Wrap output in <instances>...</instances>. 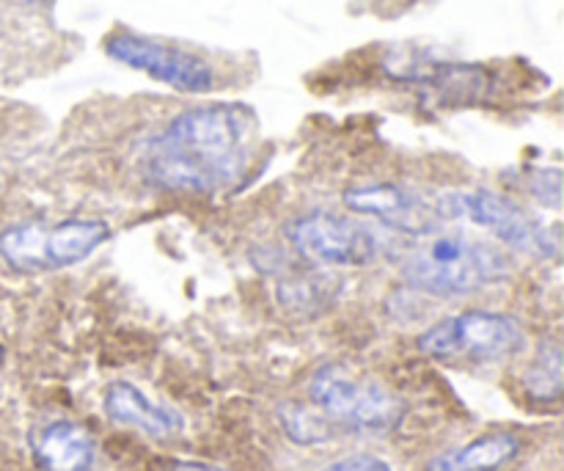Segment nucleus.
Returning a JSON list of instances; mask_svg holds the SVG:
<instances>
[{
    "label": "nucleus",
    "instance_id": "obj_1",
    "mask_svg": "<svg viewBox=\"0 0 564 471\" xmlns=\"http://www.w3.org/2000/svg\"><path fill=\"white\" fill-rule=\"evenodd\" d=\"M253 114L246 105L213 103L182 110L149 143L143 174L174 193H215L246 174Z\"/></svg>",
    "mask_w": 564,
    "mask_h": 471
},
{
    "label": "nucleus",
    "instance_id": "obj_2",
    "mask_svg": "<svg viewBox=\"0 0 564 471\" xmlns=\"http://www.w3.org/2000/svg\"><path fill=\"white\" fill-rule=\"evenodd\" d=\"M413 240L416 243L408 248L402 259V279L413 290L430 292V296H471L482 287L507 279L512 270L510 257L501 248L474 240L460 232L435 229Z\"/></svg>",
    "mask_w": 564,
    "mask_h": 471
},
{
    "label": "nucleus",
    "instance_id": "obj_3",
    "mask_svg": "<svg viewBox=\"0 0 564 471\" xmlns=\"http://www.w3.org/2000/svg\"><path fill=\"white\" fill-rule=\"evenodd\" d=\"M108 240L110 224L102 218L22 221L0 232V259L17 274H53L83 263Z\"/></svg>",
    "mask_w": 564,
    "mask_h": 471
},
{
    "label": "nucleus",
    "instance_id": "obj_4",
    "mask_svg": "<svg viewBox=\"0 0 564 471\" xmlns=\"http://www.w3.org/2000/svg\"><path fill=\"white\" fill-rule=\"evenodd\" d=\"M308 400L334 428L391 433L405 419V403L378 381L356 378L341 364H325L308 381Z\"/></svg>",
    "mask_w": 564,
    "mask_h": 471
},
{
    "label": "nucleus",
    "instance_id": "obj_5",
    "mask_svg": "<svg viewBox=\"0 0 564 471\" xmlns=\"http://www.w3.org/2000/svg\"><path fill=\"white\" fill-rule=\"evenodd\" d=\"M416 345L424 356L438 362L494 364L521 353L527 345V331L512 314L471 309L430 325Z\"/></svg>",
    "mask_w": 564,
    "mask_h": 471
},
{
    "label": "nucleus",
    "instance_id": "obj_6",
    "mask_svg": "<svg viewBox=\"0 0 564 471\" xmlns=\"http://www.w3.org/2000/svg\"><path fill=\"white\" fill-rule=\"evenodd\" d=\"M435 210H438L441 221H471L499 237L505 246L529 254V257H560V229L545 226L523 204L505 193L485 191V188L444 193L435 202Z\"/></svg>",
    "mask_w": 564,
    "mask_h": 471
},
{
    "label": "nucleus",
    "instance_id": "obj_7",
    "mask_svg": "<svg viewBox=\"0 0 564 471\" xmlns=\"http://www.w3.org/2000/svg\"><path fill=\"white\" fill-rule=\"evenodd\" d=\"M284 232L292 248L314 265L350 268V265L372 263L380 251L378 235L369 226L328 210L297 215Z\"/></svg>",
    "mask_w": 564,
    "mask_h": 471
},
{
    "label": "nucleus",
    "instance_id": "obj_8",
    "mask_svg": "<svg viewBox=\"0 0 564 471\" xmlns=\"http://www.w3.org/2000/svg\"><path fill=\"white\" fill-rule=\"evenodd\" d=\"M105 53L130 69L143 72L152 81L165 83L182 94H207L215 86V72L202 55L174 47L160 39L141 36L132 31L110 33L105 39Z\"/></svg>",
    "mask_w": 564,
    "mask_h": 471
},
{
    "label": "nucleus",
    "instance_id": "obj_9",
    "mask_svg": "<svg viewBox=\"0 0 564 471\" xmlns=\"http://www.w3.org/2000/svg\"><path fill=\"white\" fill-rule=\"evenodd\" d=\"M341 202L350 213L375 218L383 226H391V229L408 232L411 237H422L441 229V215L435 210V202L411 191V188L400 185V182L352 185L341 193Z\"/></svg>",
    "mask_w": 564,
    "mask_h": 471
},
{
    "label": "nucleus",
    "instance_id": "obj_10",
    "mask_svg": "<svg viewBox=\"0 0 564 471\" xmlns=\"http://www.w3.org/2000/svg\"><path fill=\"white\" fill-rule=\"evenodd\" d=\"M102 408L110 422L141 430L149 439L169 441L185 430V419L180 411L149 400L130 381H113V384L105 386Z\"/></svg>",
    "mask_w": 564,
    "mask_h": 471
},
{
    "label": "nucleus",
    "instance_id": "obj_11",
    "mask_svg": "<svg viewBox=\"0 0 564 471\" xmlns=\"http://www.w3.org/2000/svg\"><path fill=\"white\" fill-rule=\"evenodd\" d=\"M31 450L33 461L42 471H88L97 461L94 436L83 425L66 422V419L36 430Z\"/></svg>",
    "mask_w": 564,
    "mask_h": 471
},
{
    "label": "nucleus",
    "instance_id": "obj_12",
    "mask_svg": "<svg viewBox=\"0 0 564 471\" xmlns=\"http://www.w3.org/2000/svg\"><path fill=\"white\" fill-rule=\"evenodd\" d=\"M521 436L496 430L433 458L424 471H499L521 456Z\"/></svg>",
    "mask_w": 564,
    "mask_h": 471
},
{
    "label": "nucleus",
    "instance_id": "obj_13",
    "mask_svg": "<svg viewBox=\"0 0 564 471\" xmlns=\"http://www.w3.org/2000/svg\"><path fill=\"white\" fill-rule=\"evenodd\" d=\"M405 81L424 83L435 88L446 103H477L488 94V72L474 64H452V61H422L405 69Z\"/></svg>",
    "mask_w": 564,
    "mask_h": 471
},
{
    "label": "nucleus",
    "instance_id": "obj_14",
    "mask_svg": "<svg viewBox=\"0 0 564 471\" xmlns=\"http://www.w3.org/2000/svg\"><path fill=\"white\" fill-rule=\"evenodd\" d=\"M562 345L554 340L543 342L534 362L529 364L527 375H523V389L532 400L554 403L562 395Z\"/></svg>",
    "mask_w": 564,
    "mask_h": 471
},
{
    "label": "nucleus",
    "instance_id": "obj_15",
    "mask_svg": "<svg viewBox=\"0 0 564 471\" xmlns=\"http://www.w3.org/2000/svg\"><path fill=\"white\" fill-rule=\"evenodd\" d=\"M279 419L284 433L301 447L325 445V441L334 439V425H330L314 406L308 408L303 406V403H284V406L279 408Z\"/></svg>",
    "mask_w": 564,
    "mask_h": 471
},
{
    "label": "nucleus",
    "instance_id": "obj_16",
    "mask_svg": "<svg viewBox=\"0 0 564 471\" xmlns=\"http://www.w3.org/2000/svg\"><path fill=\"white\" fill-rule=\"evenodd\" d=\"M334 298V287L323 276H295L292 281L279 285V301L286 312L295 314H317Z\"/></svg>",
    "mask_w": 564,
    "mask_h": 471
},
{
    "label": "nucleus",
    "instance_id": "obj_17",
    "mask_svg": "<svg viewBox=\"0 0 564 471\" xmlns=\"http://www.w3.org/2000/svg\"><path fill=\"white\" fill-rule=\"evenodd\" d=\"M529 191L538 202L549 204V207H560V188H562V171L560 169H538L532 171L529 180Z\"/></svg>",
    "mask_w": 564,
    "mask_h": 471
},
{
    "label": "nucleus",
    "instance_id": "obj_18",
    "mask_svg": "<svg viewBox=\"0 0 564 471\" xmlns=\"http://www.w3.org/2000/svg\"><path fill=\"white\" fill-rule=\"evenodd\" d=\"M323 471H394V469H391L383 458L350 456V458H341V461H334Z\"/></svg>",
    "mask_w": 564,
    "mask_h": 471
},
{
    "label": "nucleus",
    "instance_id": "obj_19",
    "mask_svg": "<svg viewBox=\"0 0 564 471\" xmlns=\"http://www.w3.org/2000/svg\"><path fill=\"white\" fill-rule=\"evenodd\" d=\"M171 471H229L224 467H213V463H202V461H176Z\"/></svg>",
    "mask_w": 564,
    "mask_h": 471
},
{
    "label": "nucleus",
    "instance_id": "obj_20",
    "mask_svg": "<svg viewBox=\"0 0 564 471\" xmlns=\"http://www.w3.org/2000/svg\"><path fill=\"white\" fill-rule=\"evenodd\" d=\"M22 3H31V6H50L53 0H22Z\"/></svg>",
    "mask_w": 564,
    "mask_h": 471
},
{
    "label": "nucleus",
    "instance_id": "obj_21",
    "mask_svg": "<svg viewBox=\"0 0 564 471\" xmlns=\"http://www.w3.org/2000/svg\"><path fill=\"white\" fill-rule=\"evenodd\" d=\"M0 362H3V345H0Z\"/></svg>",
    "mask_w": 564,
    "mask_h": 471
}]
</instances>
